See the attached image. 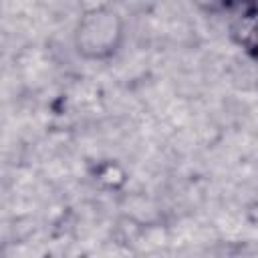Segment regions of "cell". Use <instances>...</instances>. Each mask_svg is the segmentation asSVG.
<instances>
[{
	"label": "cell",
	"mask_w": 258,
	"mask_h": 258,
	"mask_svg": "<svg viewBox=\"0 0 258 258\" xmlns=\"http://www.w3.org/2000/svg\"><path fill=\"white\" fill-rule=\"evenodd\" d=\"M238 2H240V4H242V2H244V4H256L258 0H238Z\"/></svg>",
	"instance_id": "obj_6"
},
{
	"label": "cell",
	"mask_w": 258,
	"mask_h": 258,
	"mask_svg": "<svg viewBox=\"0 0 258 258\" xmlns=\"http://www.w3.org/2000/svg\"><path fill=\"white\" fill-rule=\"evenodd\" d=\"M248 216H250L252 222H258V196H256V200L248 206Z\"/></svg>",
	"instance_id": "obj_5"
},
{
	"label": "cell",
	"mask_w": 258,
	"mask_h": 258,
	"mask_svg": "<svg viewBox=\"0 0 258 258\" xmlns=\"http://www.w3.org/2000/svg\"><path fill=\"white\" fill-rule=\"evenodd\" d=\"M191 4L198 8V10H202L204 14H210V16H214V14H224V12H228V10H232L236 4H240L238 0H191Z\"/></svg>",
	"instance_id": "obj_4"
},
{
	"label": "cell",
	"mask_w": 258,
	"mask_h": 258,
	"mask_svg": "<svg viewBox=\"0 0 258 258\" xmlns=\"http://www.w3.org/2000/svg\"><path fill=\"white\" fill-rule=\"evenodd\" d=\"M89 177L93 185L105 194H121L129 183V171L127 167L113 157L99 159L91 165Z\"/></svg>",
	"instance_id": "obj_2"
},
{
	"label": "cell",
	"mask_w": 258,
	"mask_h": 258,
	"mask_svg": "<svg viewBox=\"0 0 258 258\" xmlns=\"http://www.w3.org/2000/svg\"><path fill=\"white\" fill-rule=\"evenodd\" d=\"M230 36L248 58L258 62V4H248V8L232 20Z\"/></svg>",
	"instance_id": "obj_3"
},
{
	"label": "cell",
	"mask_w": 258,
	"mask_h": 258,
	"mask_svg": "<svg viewBox=\"0 0 258 258\" xmlns=\"http://www.w3.org/2000/svg\"><path fill=\"white\" fill-rule=\"evenodd\" d=\"M127 36L123 14L111 4H97L81 12L73 28L75 52L89 62H107L115 58Z\"/></svg>",
	"instance_id": "obj_1"
}]
</instances>
